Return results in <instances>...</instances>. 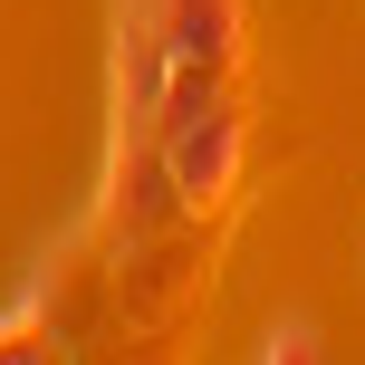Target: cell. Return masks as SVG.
Masks as SVG:
<instances>
[{
  "label": "cell",
  "instance_id": "obj_3",
  "mask_svg": "<svg viewBox=\"0 0 365 365\" xmlns=\"http://www.w3.org/2000/svg\"><path fill=\"white\" fill-rule=\"evenodd\" d=\"M0 356H48V269L0 308Z\"/></svg>",
  "mask_w": 365,
  "mask_h": 365
},
{
  "label": "cell",
  "instance_id": "obj_1",
  "mask_svg": "<svg viewBox=\"0 0 365 365\" xmlns=\"http://www.w3.org/2000/svg\"><path fill=\"white\" fill-rule=\"evenodd\" d=\"M154 173L182 212H212L240 182V106H231V68H173L164 125H154Z\"/></svg>",
  "mask_w": 365,
  "mask_h": 365
},
{
  "label": "cell",
  "instance_id": "obj_4",
  "mask_svg": "<svg viewBox=\"0 0 365 365\" xmlns=\"http://www.w3.org/2000/svg\"><path fill=\"white\" fill-rule=\"evenodd\" d=\"M308 356H317V327H308V317H279V327L259 336V365H308Z\"/></svg>",
  "mask_w": 365,
  "mask_h": 365
},
{
  "label": "cell",
  "instance_id": "obj_2",
  "mask_svg": "<svg viewBox=\"0 0 365 365\" xmlns=\"http://www.w3.org/2000/svg\"><path fill=\"white\" fill-rule=\"evenodd\" d=\"M182 68H231L240 58V0H145Z\"/></svg>",
  "mask_w": 365,
  "mask_h": 365
}]
</instances>
